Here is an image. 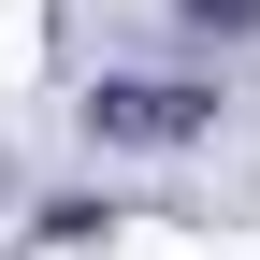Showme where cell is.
<instances>
[{
    "instance_id": "cell-1",
    "label": "cell",
    "mask_w": 260,
    "mask_h": 260,
    "mask_svg": "<svg viewBox=\"0 0 260 260\" xmlns=\"http://www.w3.org/2000/svg\"><path fill=\"white\" fill-rule=\"evenodd\" d=\"M87 116H102L116 145H188V130H203V87H102Z\"/></svg>"
},
{
    "instance_id": "cell-2",
    "label": "cell",
    "mask_w": 260,
    "mask_h": 260,
    "mask_svg": "<svg viewBox=\"0 0 260 260\" xmlns=\"http://www.w3.org/2000/svg\"><path fill=\"white\" fill-rule=\"evenodd\" d=\"M188 29H260V0H174Z\"/></svg>"
}]
</instances>
